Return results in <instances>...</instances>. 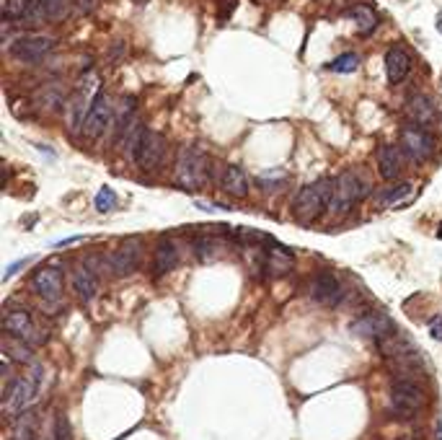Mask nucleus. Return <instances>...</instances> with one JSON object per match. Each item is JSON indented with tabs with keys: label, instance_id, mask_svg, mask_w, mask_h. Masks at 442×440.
<instances>
[{
	"label": "nucleus",
	"instance_id": "1",
	"mask_svg": "<svg viewBox=\"0 0 442 440\" xmlns=\"http://www.w3.org/2000/svg\"><path fill=\"white\" fill-rule=\"evenodd\" d=\"M42 365H31V371L24 376H16L10 383H6L3 391V409L6 415L16 420L18 415H24L29 406L36 401V394L42 389Z\"/></svg>",
	"mask_w": 442,
	"mask_h": 440
},
{
	"label": "nucleus",
	"instance_id": "2",
	"mask_svg": "<svg viewBox=\"0 0 442 440\" xmlns=\"http://www.w3.org/2000/svg\"><path fill=\"white\" fill-rule=\"evenodd\" d=\"M334 197V181L332 179H318L313 184L303 186L292 202V218L303 223V226H311L313 220H318L323 212H329V205H332Z\"/></svg>",
	"mask_w": 442,
	"mask_h": 440
},
{
	"label": "nucleus",
	"instance_id": "3",
	"mask_svg": "<svg viewBox=\"0 0 442 440\" xmlns=\"http://www.w3.org/2000/svg\"><path fill=\"white\" fill-rule=\"evenodd\" d=\"M210 177V158L207 153L194 148V145H181L173 163V181L181 189H199L207 184Z\"/></svg>",
	"mask_w": 442,
	"mask_h": 440
},
{
	"label": "nucleus",
	"instance_id": "4",
	"mask_svg": "<svg viewBox=\"0 0 442 440\" xmlns=\"http://www.w3.org/2000/svg\"><path fill=\"white\" fill-rule=\"evenodd\" d=\"M367 195H370V184L362 179V174H357V171H341L339 177L334 179V197L332 205H329V215L332 218L347 215Z\"/></svg>",
	"mask_w": 442,
	"mask_h": 440
},
{
	"label": "nucleus",
	"instance_id": "5",
	"mask_svg": "<svg viewBox=\"0 0 442 440\" xmlns=\"http://www.w3.org/2000/svg\"><path fill=\"white\" fill-rule=\"evenodd\" d=\"M425 401V391L419 389L414 381H393L388 404H391V412L399 420H411L414 415H419Z\"/></svg>",
	"mask_w": 442,
	"mask_h": 440
},
{
	"label": "nucleus",
	"instance_id": "6",
	"mask_svg": "<svg viewBox=\"0 0 442 440\" xmlns=\"http://www.w3.org/2000/svg\"><path fill=\"white\" fill-rule=\"evenodd\" d=\"M401 151L406 153L411 161L425 163L429 161L437 151V140L429 130L417 128V125H406L401 130Z\"/></svg>",
	"mask_w": 442,
	"mask_h": 440
},
{
	"label": "nucleus",
	"instance_id": "7",
	"mask_svg": "<svg viewBox=\"0 0 442 440\" xmlns=\"http://www.w3.org/2000/svg\"><path fill=\"white\" fill-rule=\"evenodd\" d=\"M57 47V39L47 34H24L10 42V57L18 62H39Z\"/></svg>",
	"mask_w": 442,
	"mask_h": 440
},
{
	"label": "nucleus",
	"instance_id": "8",
	"mask_svg": "<svg viewBox=\"0 0 442 440\" xmlns=\"http://www.w3.org/2000/svg\"><path fill=\"white\" fill-rule=\"evenodd\" d=\"M166 148H169V143H166V137H163L161 132L145 130L132 161L137 163V169L148 171V174H150V171H158L163 158H166Z\"/></svg>",
	"mask_w": 442,
	"mask_h": 440
},
{
	"label": "nucleus",
	"instance_id": "9",
	"mask_svg": "<svg viewBox=\"0 0 442 440\" xmlns=\"http://www.w3.org/2000/svg\"><path fill=\"white\" fill-rule=\"evenodd\" d=\"M3 329H6L8 337L18 339V342H26V345L44 342V334H39L31 313L26 311V308H8L6 316H3Z\"/></svg>",
	"mask_w": 442,
	"mask_h": 440
},
{
	"label": "nucleus",
	"instance_id": "10",
	"mask_svg": "<svg viewBox=\"0 0 442 440\" xmlns=\"http://www.w3.org/2000/svg\"><path fill=\"white\" fill-rule=\"evenodd\" d=\"M111 122H114V106H111V96L106 91H99V96H96L94 106H91V111H88V117H85L83 122V132L88 140H96L99 135H104V130L111 128Z\"/></svg>",
	"mask_w": 442,
	"mask_h": 440
},
{
	"label": "nucleus",
	"instance_id": "11",
	"mask_svg": "<svg viewBox=\"0 0 442 440\" xmlns=\"http://www.w3.org/2000/svg\"><path fill=\"white\" fill-rule=\"evenodd\" d=\"M140 259H143V241L140 238H127L122 246H117L114 252H109L106 256V264L114 275H132V272L140 267Z\"/></svg>",
	"mask_w": 442,
	"mask_h": 440
},
{
	"label": "nucleus",
	"instance_id": "12",
	"mask_svg": "<svg viewBox=\"0 0 442 440\" xmlns=\"http://www.w3.org/2000/svg\"><path fill=\"white\" fill-rule=\"evenodd\" d=\"M349 329L355 331V334H359V337H373V339H378V342H383L385 337L396 334V326H393L391 319H388L385 313H378V311L362 313L357 322L349 324Z\"/></svg>",
	"mask_w": 442,
	"mask_h": 440
},
{
	"label": "nucleus",
	"instance_id": "13",
	"mask_svg": "<svg viewBox=\"0 0 442 440\" xmlns=\"http://www.w3.org/2000/svg\"><path fill=\"white\" fill-rule=\"evenodd\" d=\"M31 290L44 301H60L62 296V272L57 267H39L31 277Z\"/></svg>",
	"mask_w": 442,
	"mask_h": 440
},
{
	"label": "nucleus",
	"instance_id": "14",
	"mask_svg": "<svg viewBox=\"0 0 442 440\" xmlns=\"http://www.w3.org/2000/svg\"><path fill=\"white\" fill-rule=\"evenodd\" d=\"M411 192H414V186L408 184V181H401V184L385 186L380 192H375L370 197V205H373V210H396V207L408 202Z\"/></svg>",
	"mask_w": 442,
	"mask_h": 440
},
{
	"label": "nucleus",
	"instance_id": "15",
	"mask_svg": "<svg viewBox=\"0 0 442 440\" xmlns=\"http://www.w3.org/2000/svg\"><path fill=\"white\" fill-rule=\"evenodd\" d=\"M311 298L313 301H318V303H339L341 301V285L339 280H336V275L329 270L318 272L313 277V282H311Z\"/></svg>",
	"mask_w": 442,
	"mask_h": 440
},
{
	"label": "nucleus",
	"instance_id": "16",
	"mask_svg": "<svg viewBox=\"0 0 442 440\" xmlns=\"http://www.w3.org/2000/svg\"><path fill=\"white\" fill-rule=\"evenodd\" d=\"M408 70H411V55H408L406 47L404 44L388 47V52H385V76H388V83L391 85L401 83L408 76Z\"/></svg>",
	"mask_w": 442,
	"mask_h": 440
},
{
	"label": "nucleus",
	"instance_id": "17",
	"mask_svg": "<svg viewBox=\"0 0 442 440\" xmlns=\"http://www.w3.org/2000/svg\"><path fill=\"white\" fill-rule=\"evenodd\" d=\"M406 117L411 119V125L427 130L437 119V106L427 93H417L406 102Z\"/></svg>",
	"mask_w": 442,
	"mask_h": 440
},
{
	"label": "nucleus",
	"instance_id": "18",
	"mask_svg": "<svg viewBox=\"0 0 442 440\" xmlns=\"http://www.w3.org/2000/svg\"><path fill=\"white\" fill-rule=\"evenodd\" d=\"M375 161H378V174L385 181H396L404 171V158H401V148L396 145H380L375 153Z\"/></svg>",
	"mask_w": 442,
	"mask_h": 440
},
{
	"label": "nucleus",
	"instance_id": "19",
	"mask_svg": "<svg viewBox=\"0 0 442 440\" xmlns=\"http://www.w3.org/2000/svg\"><path fill=\"white\" fill-rule=\"evenodd\" d=\"M220 189L225 195L236 197V200H243L251 192V184H248V177L243 174V169H238V166H222Z\"/></svg>",
	"mask_w": 442,
	"mask_h": 440
},
{
	"label": "nucleus",
	"instance_id": "20",
	"mask_svg": "<svg viewBox=\"0 0 442 440\" xmlns=\"http://www.w3.org/2000/svg\"><path fill=\"white\" fill-rule=\"evenodd\" d=\"M68 99L70 96H65V88H62L60 83H47L34 93L36 109H42V111H57L60 106H68V104H65Z\"/></svg>",
	"mask_w": 442,
	"mask_h": 440
},
{
	"label": "nucleus",
	"instance_id": "21",
	"mask_svg": "<svg viewBox=\"0 0 442 440\" xmlns=\"http://www.w3.org/2000/svg\"><path fill=\"white\" fill-rule=\"evenodd\" d=\"M73 290H76L83 303H88L99 293V277L88 267H76L73 270Z\"/></svg>",
	"mask_w": 442,
	"mask_h": 440
},
{
	"label": "nucleus",
	"instance_id": "22",
	"mask_svg": "<svg viewBox=\"0 0 442 440\" xmlns=\"http://www.w3.org/2000/svg\"><path fill=\"white\" fill-rule=\"evenodd\" d=\"M262 259H264V270L269 272V275H285L292 267V252L285 249V246H277L274 241L272 249L262 254Z\"/></svg>",
	"mask_w": 442,
	"mask_h": 440
},
{
	"label": "nucleus",
	"instance_id": "23",
	"mask_svg": "<svg viewBox=\"0 0 442 440\" xmlns=\"http://www.w3.org/2000/svg\"><path fill=\"white\" fill-rule=\"evenodd\" d=\"M179 264V252L171 241H161L153 254V272L155 275H166Z\"/></svg>",
	"mask_w": 442,
	"mask_h": 440
},
{
	"label": "nucleus",
	"instance_id": "24",
	"mask_svg": "<svg viewBox=\"0 0 442 440\" xmlns=\"http://www.w3.org/2000/svg\"><path fill=\"white\" fill-rule=\"evenodd\" d=\"M34 435H36V415L34 412H24L10 425L8 440H34Z\"/></svg>",
	"mask_w": 442,
	"mask_h": 440
},
{
	"label": "nucleus",
	"instance_id": "25",
	"mask_svg": "<svg viewBox=\"0 0 442 440\" xmlns=\"http://www.w3.org/2000/svg\"><path fill=\"white\" fill-rule=\"evenodd\" d=\"M349 16L355 18L359 34H370L375 26H378V13H375L373 6H365V3H357L349 8Z\"/></svg>",
	"mask_w": 442,
	"mask_h": 440
},
{
	"label": "nucleus",
	"instance_id": "26",
	"mask_svg": "<svg viewBox=\"0 0 442 440\" xmlns=\"http://www.w3.org/2000/svg\"><path fill=\"white\" fill-rule=\"evenodd\" d=\"M39 3L44 8V18L52 24H62L73 13V0H39Z\"/></svg>",
	"mask_w": 442,
	"mask_h": 440
},
{
	"label": "nucleus",
	"instance_id": "27",
	"mask_svg": "<svg viewBox=\"0 0 442 440\" xmlns=\"http://www.w3.org/2000/svg\"><path fill=\"white\" fill-rule=\"evenodd\" d=\"M34 0H6V21H26Z\"/></svg>",
	"mask_w": 442,
	"mask_h": 440
},
{
	"label": "nucleus",
	"instance_id": "28",
	"mask_svg": "<svg viewBox=\"0 0 442 440\" xmlns=\"http://www.w3.org/2000/svg\"><path fill=\"white\" fill-rule=\"evenodd\" d=\"M6 355L16 357V360H24V363H31V350L26 342H18L13 337H6Z\"/></svg>",
	"mask_w": 442,
	"mask_h": 440
},
{
	"label": "nucleus",
	"instance_id": "29",
	"mask_svg": "<svg viewBox=\"0 0 442 440\" xmlns=\"http://www.w3.org/2000/svg\"><path fill=\"white\" fill-rule=\"evenodd\" d=\"M357 68H359V57L355 52H344V55H339V57L329 65V70H334V73H352V70H357Z\"/></svg>",
	"mask_w": 442,
	"mask_h": 440
},
{
	"label": "nucleus",
	"instance_id": "30",
	"mask_svg": "<svg viewBox=\"0 0 442 440\" xmlns=\"http://www.w3.org/2000/svg\"><path fill=\"white\" fill-rule=\"evenodd\" d=\"M117 207V195H114V189L111 186H101L99 189V195H96V210L99 212H109Z\"/></svg>",
	"mask_w": 442,
	"mask_h": 440
},
{
	"label": "nucleus",
	"instance_id": "31",
	"mask_svg": "<svg viewBox=\"0 0 442 440\" xmlns=\"http://www.w3.org/2000/svg\"><path fill=\"white\" fill-rule=\"evenodd\" d=\"M194 249H197V256L199 259H213L215 256V244L210 241V238H199L194 244Z\"/></svg>",
	"mask_w": 442,
	"mask_h": 440
},
{
	"label": "nucleus",
	"instance_id": "32",
	"mask_svg": "<svg viewBox=\"0 0 442 440\" xmlns=\"http://www.w3.org/2000/svg\"><path fill=\"white\" fill-rule=\"evenodd\" d=\"M55 440H70V422L68 417H57V427H55Z\"/></svg>",
	"mask_w": 442,
	"mask_h": 440
},
{
	"label": "nucleus",
	"instance_id": "33",
	"mask_svg": "<svg viewBox=\"0 0 442 440\" xmlns=\"http://www.w3.org/2000/svg\"><path fill=\"white\" fill-rule=\"evenodd\" d=\"M429 334H432V339L442 342V313L440 316H434L432 322H429Z\"/></svg>",
	"mask_w": 442,
	"mask_h": 440
},
{
	"label": "nucleus",
	"instance_id": "34",
	"mask_svg": "<svg viewBox=\"0 0 442 440\" xmlns=\"http://www.w3.org/2000/svg\"><path fill=\"white\" fill-rule=\"evenodd\" d=\"M78 3H80V6H83L85 11H91V8H94V3H96V0H78Z\"/></svg>",
	"mask_w": 442,
	"mask_h": 440
},
{
	"label": "nucleus",
	"instance_id": "35",
	"mask_svg": "<svg viewBox=\"0 0 442 440\" xmlns=\"http://www.w3.org/2000/svg\"><path fill=\"white\" fill-rule=\"evenodd\" d=\"M437 32H440V34H442V11H440V13H437Z\"/></svg>",
	"mask_w": 442,
	"mask_h": 440
},
{
	"label": "nucleus",
	"instance_id": "36",
	"mask_svg": "<svg viewBox=\"0 0 442 440\" xmlns=\"http://www.w3.org/2000/svg\"><path fill=\"white\" fill-rule=\"evenodd\" d=\"M437 440H442V420L437 422Z\"/></svg>",
	"mask_w": 442,
	"mask_h": 440
},
{
	"label": "nucleus",
	"instance_id": "37",
	"mask_svg": "<svg viewBox=\"0 0 442 440\" xmlns=\"http://www.w3.org/2000/svg\"><path fill=\"white\" fill-rule=\"evenodd\" d=\"M437 236L442 238V220H440V226H437Z\"/></svg>",
	"mask_w": 442,
	"mask_h": 440
}]
</instances>
